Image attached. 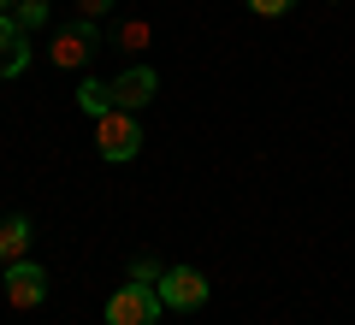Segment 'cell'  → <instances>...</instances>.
Returning a JSON list of instances; mask_svg holds the SVG:
<instances>
[{
	"label": "cell",
	"instance_id": "obj_1",
	"mask_svg": "<svg viewBox=\"0 0 355 325\" xmlns=\"http://www.w3.org/2000/svg\"><path fill=\"white\" fill-rule=\"evenodd\" d=\"M95 148H101V160H137V148H142V125H137V113H125V107H113V113H101L95 118Z\"/></svg>",
	"mask_w": 355,
	"mask_h": 325
},
{
	"label": "cell",
	"instance_id": "obj_2",
	"mask_svg": "<svg viewBox=\"0 0 355 325\" xmlns=\"http://www.w3.org/2000/svg\"><path fill=\"white\" fill-rule=\"evenodd\" d=\"M160 308H166L160 290L130 278V284H119L113 296H107V325H154V319H160Z\"/></svg>",
	"mask_w": 355,
	"mask_h": 325
},
{
	"label": "cell",
	"instance_id": "obj_3",
	"mask_svg": "<svg viewBox=\"0 0 355 325\" xmlns=\"http://www.w3.org/2000/svg\"><path fill=\"white\" fill-rule=\"evenodd\" d=\"M101 48V24H89V18H77V24L53 30L48 42V60L60 65V71H77V65H89V53Z\"/></svg>",
	"mask_w": 355,
	"mask_h": 325
},
{
	"label": "cell",
	"instance_id": "obj_4",
	"mask_svg": "<svg viewBox=\"0 0 355 325\" xmlns=\"http://www.w3.org/2000/svg\"><path fill=\"white\" fill-rule=\"evenodd\" d=\"M0 290H6L12 308H42V296H48V272H42L36 261H12L6 272H0Z\"/></svg>",
	"mask_w": 355,
	"mask_h": 325
},
{
	"label": "cell",
	"instance_id": "obj_5",
	"mask_svg": "<svg viewBox=\"0 0 355 325\" xmlns=\"http://www.w3.org/2000/svg\"><path fill=\"white\" fill-rule=\"evenodd\" d=\"M160 301H166V308H184V313L202 308V301H207V278L196 272V266H172V272L160 278Z\"/></svg>",
	"mask_w": 355,
	"mask_h": 325
},
{
	"label": "cell",
	"instance_id": "obj_6",
	"mask_svg": "<svg viewBox=\"0 0 355 325\" xmlns=\"http://www.w3.org/2000/svg\"><path fill=\"white\" fill-rule=\"evenodd\" d=\"M154 95H160V77H154V65H130V71L113 77V107H125V113L148 107Z\"/></svg>",
	"mask_w": 355,
	"mask_h": 325
},
{
	"label": "cell",
	"instance_id": "obj_7",
	"mask_svg": "<svg viewBox=\"0 0 355 325\" xmlns=\"http://www.w3.org/2000/svg\"><path fill=\"white\" fill-rule=\"evenodd\" d=\"M30 65V36L18 30L12 12H0V77H18Z\"/></svg>",
	"mask_w": 355,
	"mask_h": 325
},
{
	"label": "cell",
	"instance_id": "obj_8",
	"mask_svg": "<svg viewBox=\"0 0 355 325\" xmlns=\"http://www.w3.org/2000/svg\"><path fill=\"white\" fill-rule=\"evenodd\" d=\"M24 249H30V219H0V266H12V261H24Z\"/></svg>",
	"mask_w": 355,
	"mask_h": 325
},
{
	"label": "cell",
	"instance_id": "obj_9",
	"mask_svg": "<svg viewBox=\"0 0 355 325\" xmlns=\"http://www.w3.org/2000/svg\"><path fill=\"white\" fill-rule=\"evenodd\" d=\"M77 107H83L89 118L113 113V83H101V77H83V89H77Z\"/></svg>",
	"mask_w": 355,
	"mask_h": 325
},
{
	"label": "cell",
	"instance_id": "obj_10",
	"mask_svg": "<svg viewBox=\"0 0 355 325\" xmlns=\"http://www.w3.org/2000/svg\"><path fill=\"white\" fill-rule=\"evenodd\" d=\"M18 30H24V36H30V30H42V24H48V0H18Z\"/></svg>",
	"mask_w": 355,
	"mask_h": 325
},
{
	"label": "cell",
	"instance_id": "obj_11",
	"mask_svg": "<svg viewBox=\"0 0 355 325\" xmlns=\"http://www.w3.org/2000/svg\"><path fill=\"white\" fill-rule=\"evenodd\" d=\"M148 36H154V30L142 24V18H130V24H119V48H125V53H142V48H148Z\"/></svg>",
	"mask_w": 355,
	"mask_h": 325
},
{
	"label": "cell",
	"instance_id": "obj_12",
	"mask_svg": "<svg viewBox=\"0 0 355 325\" xmlns=\"http://www.w3.org/2000/svg\"><path fill=\"white\" fill-rule=\"evenodd\" d=\"M130 278H137V284H154V290H160V278H166V272L148 261V254H142V261H130Z\"/></svg>",
	"mask_w": 355,
	"mask_h": 325
},
{
	"label": "cell",
	"instance_id": "obj_13",
	"mask_svg": "<svg viewBox=\"0 0 355 325\" xmlns=\"http://www.w3.org/2000/svg\"><path fill=\"white\" fill-rule=\"evenodd\" d=\"M107 12H113V0H77V18H89V24H101Z\"/></svg>",
	"mask_w": 355,
	"mask_h": 325
},
{
	"label": "cell",
	"instance_id": "obj_14",
	"mask_svg": "<svg viewBox=\"0 0 355 325\" xmlns=\"http://www.w3.org/2000/svg\"><path fill=\"white\" fill-rule=\"evenodd\" d=\"M296 0H249V12L254 18H279V12H291Z\"/></svg>",
	"mask_w": 355,
	"mask_h": 325
},
{
	"label": "cell",
	"instance_id": "obj_15",
	"mask_svg": "<svg viewBox=\"0 0 355 325\" xmlns=\"http://www.w3.org/2000/svg\"><path fill=\"white\" fill-rule=\"evenodd\" d=\"M0 12H18V0H0Z\"/></svg>",
	"mask_w": 355,
	"mask_h": 325
},
{
	"label": "cell",
	"instance_id": "obj_16",
	"mask_svg": "<svg viewBox=\"0 0 355 325\" xmlns=\"http://www.w3.org/2000/svg\"><path fill=\"white\" fill-rule=\"evenodd\" d=\"M0 272H6V266H0Z\"/></svg>",
	"mask_w": 355,
	"mask_h": 325
}]
</instances>
